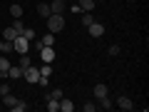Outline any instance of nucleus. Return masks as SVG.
Instances as JSON below:
<instances>
[{
    "instance_id": "25",
    "label": "nucleus",
    "mask_w": 149,
    "mask_h": 112,
    "mask_svg": "<svg viewBox=\"0 0 149 112\" xmlns=\"http://www.w3.org/2000/svg\"><path fill=\"white\" fill-rule=\"evenodd\" d=\"M27 65H32V62H30V57H27V55H20V67L25 70Z\"/></svg>"
},
{
    "instance_id": "21",
    "label": "nucleus",
    "mask_w": 149,
    "mask_h": 112,
    "mask_svg": "<svg viewBox=\"0 0 149 112\" xmlns=\"http://www.w3.org/2000/svg\"><path fill=\"white\" fill-rule=\"evenodd\" d=\"M10 110H13V112H25V110H27V105H25V102H20V100H17L15 105L10 107Z\"/></svg>"
},
{
    "instance_id": "31",
    "label": "nucleus",
    "mask_w": 149,
    "mask_h": 112,
    "mask_svg": "<svg viewBox=\"0 0 149 112\" xmlns=\"http://www.w3.org/2000/svg\"><path fill=\"white\" fill-rule=\"evenodd\" d=\"M127 3H134V0H127Z\"/></svg>"
},
{
    "instance_id": "10",
    "label": "nucleus",
    "mask_w": 149,
    "mask_h": 112,
    "mask_svg": "<svg viewBox=\"0 0 149 112\" xmlns=\"http://www.w3.org/2000/svg\"><path fill=\"white\" fill-rule=\"evenodd\" d=\"M37 15H40V18H50V15H52L50 3H40V5H37Z\"/></svg>"
},
{
    "instance_id": "2",
    "label": "nucleus",
    "mask_w": 149,
    "mask_h": 112,
    "mask_svg": "<svg viewBox=\"0 0 149 112\" xmlns=\"http://www.w3.org/2000/svg\"><path fill=\"white\" fill-rule=\"evenodd\" d=\"M13 50L20 55H27V50H30V40H27L25 35H17L15 40H13Z\"/></svg>"
},
{
    "instance_id": "14",
    "label": "nucleus",
    "mask_w": 149,
    "mask_h": 112,
    "mask_svg": "<svg viewBox=\"0 0 149 112\" xmlns=\"http://www.w3.org/2000/svg\"><path fill=\"white\" fill-rule=\"evenodd\" d=\"M97 107H100V110H112L114 102H112L109 97H102V100H97Z\"/></svg>"
},
{
    "instance_id": "20",
    "label": "nucleus",
    "mask_w": 149,
    "mask_h": 112,
    "mask_svg": "<svg viewBox=\"0 0 149 112\" xmlns=\"http://www.w3.org/2000/svg\"><path fill=\"white\" fill-rule=\"evenodd\" d=\"M13 27L17 30V35H22V32H25V25H22V20H20V18H17V20H13Z\"/></svg>"
},
{
    "instance_id": "5",
    "label": "nucleus",
    "mask_w": 149,
    "mask_h": 112,
    "mask_svg": "<svg viewBox=\"0 0 149 112\" xmlns=\"http://www.w3.org/2000/svg\"><path fill=\"white\" fill-rule=\"evenodd\" d=\"M114 107H119V110H124V112H129V110H134V102H132V97H117V102H114Z\"/></svg>"
},
{
    "instance_id": "30",
    "label": "nucleus",
    "mask_w": 149,
    "mask_h": 112,
    "mask_svg": "<svg viewBox=\"0 0 149 112\" xmlns=\"http://www.w3.org/2000/svg\"><path fill=\"white\" fill-rule=\"evenodd\" d=\"M95 3H102V0H95Z\"/></svg>"
},
{
    "instance_id": "9",
    "label": "nucleus",
    "mask_w": 149,
    "mask_h": 112,
    "mask_svg": "<svg viewBox=\"0 0 149 112\" xmlns=\"http://www.w3.org/2000/svg\"><path fill=\"white\" fill-rule=\"evenodd\" d=\"M72 110H74V102L67 97H60V112H72Z\"/></svg>"
},
{
    "instance_id": "12",
    "label": "nucleus",
    "mask_w": 149,
    "mask_h": 112,
    "mask_svg": "<svg viewBox=\"0 0 149 112\" xmlns=\"http://www.w3.org/2000/svg\"><path fill=\"white\" fill-rule=\"evenodd\" d=\"M80 8H82L85 13H92V10L97 8V3H95V0H80Z\"/></svg>"
},
{
    "instance_id": "24",
    "label": "nucleus",
    "mask_w": 149,
    "mask_h": 112,
    "mask_svg": "<svg viewBox=\"0 0 149 112\" xmlns=\"http://www.w3.org/2000/svg\"><path fill=\"white\" fill-rule=\"evenodd\" d=\"M107 52H109L112 57H117V55L122 52V50H119V45H109V50H107Z\"/></svg>"
},
{
    "instance_id": "27",
    "label": "nucleus",
    "mask_w": 149,
    "mask_h": 112,
    "mask_svg": "<svg viewBox=\"0 0 149 112\" xmlns=\"http://www.w3.org/2000/svg\"><path fill=\"white\" fill-rule=\"evenodd\" d=\"M8 92H10V85H0V97L8 95Z\"/></svg>"
},
{
    "instance_id": "8",
    "label": "nucleus",
    "mask_w": 149,
    "mask_h": 112,
    "mask_svg": "<svg viewBox=\"0 0 149 112\" xmlns=\"http://www.w3.org/2000/svg\"><path fill=\"white\" fill-rule=\"evenodd\" d=\"M65 5H67L65 0H52V3H50V10L57 13V15H62V13H65Z\"/></svg>"
},
{
    "instance_id": "28",
    "label": "nucleus",
    "mask_w": 149,
    "mask_h": 112,
    "mask_svg": "<svg viewBox=\"0 0 149 112\" xmlns=\"http://www.w3.org/2000/svg\"><path fill=\"white\" fill-rule=\"evenodd\" d=\"M0 55H5V40H0Z\"/></svg>"
},
{
    "instance_id": "13",
    "label": "nucleus",
    "mask_w": 149,
    "mask_h": 112,
    "mask_svg": "<svg viewBox=\"0 0 149 112\" xmlns=\"http://www.w3.org/2000/svg\"><path fill=\"white\" fill-rule=\"evenodd\" d=\"M40 45L42 48H47V45H55V32H47V35L40 37Z\"/></svg>"
},
{
    "instance_id": "1",
    "label": "nucleus",
    "mask_w": 149,
    "mask_h": 112,
    "mask_svg": "<svg viewBox=\"0 0 149 112\" xmlns=\"http://www.w3.org/2000/svg\"><path fill=\"white\" fill-rule=\"evenodd\" d=\"M45 20H47V30H50V32H55V35H57L60 30H65V15H57V13H52V15L45 18Z\"/></svg>"
},
{
    "instance_id": "7",
    "label": "nucleus",
    "mask_w": 149,
    "mask_h": 112,
    "mask_svg": "<svg viewBox=\"0 0 149 112\" xmlns=\"http://www.w3.org/2000/svg\"><path fill=\"white\" fill-rule=\"evenodd\" d=\"M22 72H25V70H22L20 65H10V70H8V75H5V77H10V80H20V77H22Z\"/></svg>"
},
{
    "instance_id": "16",
    "label": "nucleus",
    "mask_w": 149,
    "mask_h": 112,
    "mask_svg": "<svg viewBox=\"0 0 149 112\" xmlns=\"http://www.w3.org/2000/svg\"><path fill=\"white\" fill-rule=\"evenodd\" d=\"M95 97H97V100L107 97V85H102V82H100V85H95Z\"/></svg>"
},
{
    "instance_id": "19",
    "label": "nucleus",
    "mask_w": 149,
    "mask_h": 112,
    "mask_svg": "<svg viewBox=\"0 0 149 112\" xmlns=\"http://www.w3.org/2000/svg\"><path fill=\"white\" fill-rule=\"evenodd\" d=\"M10 15H13V20L22 18V5H10Z\"/></svg>"
},
{
    "instance_id": "29",
    "label": "nucleus",
    "mask_w": 149,
    "mask_h": 112,
    "mask_svg": "<svg viewBox=\"0 0 149 112\" xmlns=\"http://www.w3.org/2000/svg\"><path fill=\"white\" fill-rule=\"evenodd\" d=\"M3 80H5V75H3V72H0V82H3Z\"/></svg>"
},
{
    "instance_id": "11",
    "label": "nucleus",
    "mask_w": 149,
    "mask_h": 112,
    "mask_svg": "<svg viewBox=\"0 0 149 112\" xmlns=\"http://www.w3.org/2000/svg\"><path fill=\"white\" fill-rule=\"evenodd\" d=\"M15 37H17V30H15V27H5V32H3V40H8V43H13V40H15Z\"/></svg>"
},
{
    "instance_id": "4",
    "label": "nucleus",
    "mask_w": 149,
    "mask_h": 112,
    "mask_svg": "<svg viewBox=\"0 0 149 112\" xmlns=\"http://www.w3.org/2000/svg\"><path fill=\"white\" fill-rule=\"evenodd\" d=\"M40 57H42V62H55L57 52H55L52 45H47V48H40Z\"/></svg>"
},
{
    "instance_id": "15",
    "label": "nucleus",
    "mask_w": 149,
    "mask_h": 112,
    "mask_svg": "<svg viewBox=\"0 0 149 112\" xmlns=\"http://www.w3.org/2000/svg\"><path fill=\"white\" fill-rule=\"evenodd\" d=\"M10 65H13V62H10V60L5 57V55H0V72H3V75H8V70H10Z\"/></svg>"
},
{
    "instance_id": "6",
    "label": "nucleus",
    "mask_w": 149,
    "mask_h": 112,
    "mask_svg": "<svg viewBox=\"0 0 149 112\" xmlns=\"http://www.w3.org/2000/svg\"><path fill=\"white\" fill-rule=\"evenodd\" d=\"M87 30H90V37H102L104 35V25H102V22H92V25H87Z\"/></svg>"
},
{
    "instance_id": "23",
    "label": "nucleus",
    "mask_w": 149,
    "mask_h": 112,
    "mask_svg": "<svg viewBox=\"0 0 149 112\" xmlns=\"http://www.w3.org/2000/svg\"><path fill=\"white\" fill-rule=\"evenodd\" d=\"M22 35H25L27 40H30V43H32V40H35V37H37V35H35V30H32V27H25V32H22Z\"/></svg>"
},
{
    "instance_id": "26",
    "label": "nucleus",
    "mask_w": 149,
    "mask_h": 112,
    "mask_svg": "<svg viewBox=\"0 0 149 112\" xmlns=\"http://www.w3.org/2000/svg\"><path fill=\"white\" fill-rule=\"evenodd\" d=\"M97 110V102H85V112H95Z\"/></svg>"
},
{
    "instance_id": "17",
    "label": "nucleus",
    "mask_w": 149,
    "mask_h": 112,
    "mask_svg": "<svg viewBox=\"0 0 149 112\" xmlns=\"http://www.w3.org/2000/svg\"><path fill=\"white\" fill-rule=\"evenodd\" d=\"M0 100L5 102V107H13V105H15V102H17V97H15V95H10V92H8V95H3V97H0Z\"/></svg>"
},
{
    "instance_id": "22",
    "label": "nucleus",
    "mask_w": 149,
    "mask_h": 112,
    "mask_svg": "<svg viewBox=\"0 0 149 112\" xmlns=\"http://www.w3.org/2000/svg\"><path fill=\"white\" fill-rule=\"evenodd\" d=\"M92 22H95V18H92V13H85V15H82V25H92Z\"/></svg>"
},
{
    "instance_id": "18",
    "label": "nucleus",
    "mask_w": 149,
    "mask_h": 112,
    "mask_svg": "<svg viewBox=\"0 0 149 112\" xmlns=\"http://www.w3.org/2000/svg\"><path fill=\"white\" fill-rule=\"evenodd\" d=\"M47 110H50V112H57V110H60V100H55V97H47Z\"/></svg>"
},
{
    "instance_id": "3",
    "label": "nucleus",
    "mask_w": 149,
    "mask_h": 112,
    "mask_svg": "<svg viewBox=\"0 0 149 112\" xmlns=\"http://www.w3.org/2000/svg\"><path fill=\"white\" fill-rule=\"evenodd\" d=\"M22 77H25L30 85H37V80H40V67H35V65H27L25 72H22Z\"/></svg>"
}]
</instances>
